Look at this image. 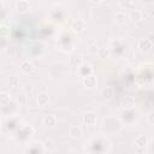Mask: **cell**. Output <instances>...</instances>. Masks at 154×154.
Listing matches in <instances>:
<instances>
[{"mask_svg":"<svg viewBox=\"0 0 154 154\" xmlns=\"http://www.w3.org/2000/svg\"><path fill=\"white\" fill-rule=\"evenodd\" d=\"M69 63H70L71 66L78 69V67L83 64V63H82V57H81L79 54H77V53H72V54L70 55V58H69Z\"/></svg>","mask_w":154,"mask_h":154,"instance_id":"7","label":"cell"},{"mask_svg":"<svg viewBox=\"0 0 154 154\" xmlns=\"http://www.w3.org/2000/svg\"><path fill=\"white\" fill-rule=\"evenodd\" d=\"M135 144H136V147L140 148V149L146 148L147 144H148V137H147L146 135H138V136L135 138Z\"/></svg>","mask_w":154,"mask_h":154,"instance_id":"10","label":"cell"},{"mask_svg":"<svg viewBox=\"0 0 154 154\" xmlns=\"http://www.w3.org/2000/svg\"><path fill=\"white\" fill-rule=\"evenodd\" d=\"M120 106L124 109H131L135 107V99L132 96H125L120 101Z\"/></svg>","mask_w":154,"mask_h":154,"instance_id":"5","label":"cell"},{"mask_svg":"<svg viewBox=\"0 0 154 154\" xmlns=\"http://www.w3.org/2000/svg\"><path fill=\"white\" fill-rule=\"evenodd\" d=\"M82 82H83V85H84L85 88H88V89H93V88L96 87L97 79H96V77H95L94 75H89V76L84 77Z\"/></svg>","mask_w":154,"mask_h":154,"instance_id":"3","label":"cell"},{"mask_svg":"<svg viewBox=\"0 0 154 154\" xmlns=\"http://www.w3.org/2000/svg\"><path fill=\"white\" fill-rule=\"evenodd\" d=\"M96 54H97V57L101 58V59H107V58H109L111 52H109V49L106 48V47H100V48L97 49Z\"/></svg>","mask_w":154,"mask_h":154,"instance_id":"17","label":"cell"},{"mask_svg":"<svg viewBox=\"0 0 154 154\" xmlns=\"http://www.w3.org/2000/svg\"><path fill=\"white\" fill-rule=\"evenodd\" d=\"M96 120H97L96 113L93 112V111H89V112L83 114V123L88 126H94L96 124Z\"/></svg>","mask_w":154,"mask_h":154,"instance_id":"2","label":"cell"},{"mask_svg":"<svg viewBox=\"0 0 154 154\" xmlns=\"http://www.w3.org/2000/svg\"><path fill=\"white\" fill-rule=\"evenodd\" d=\"M138 48L142 51V52H148L153 48V42L152 40L149 38H142L140 42H138Z\"/></svg>","mask_w":154,"mask_h":154,"instance_id":"9","label":"cell"},{"mask_svg":"<svg viewBox=\"0 0 154 154\" xmlns=\"http://www.w3.org/2000/svg\"><path fill=\"white\" fill-rule=\"evenodd\" d=\"M101 94H102V96L106 99V100H111V99H113V96H114V89H113V87H105L102 90H101Z\"/></svg>","mask_w":154,"mask_h":154,"instance_id":"15","label":"cell"},{"mask_svg":"<svg viewBox=\"0 0 154 154\" xmlns=\"http://www.w3.org/2000/svg\"><path fill=\"white\" fill-rule=\"evenodd\" d=\"M69 135L72 138L77 140V138H79L83 135V130H82V128L79 125H71L70 129H69Z\"/></svg>","mask_w":154,"mask_h":154,"instance_id":"6","label":"cell"},{"mask_svg":"<svg viewBox=\"0 0 154 154\" xmlns=\"http://www.w3.org/2000/svg\"><path fill=\"white\" fill-rule=\"evenodd\" d=\"M142 12L140 11V10H137V8H132L131 10V12H130V19L134 22V23H136V22H140L141 19H142Z\"/></svg>","mask_w":154,"mask_h":154,"instance_id":"16","label":"cell"},{"mask_svg":"<svg viewBox=\"0 0 154 154\" xmlns=\"http://www.w3.org/2000/svg\"><path fill=\"white\" fill-rule=\"evenodd\" d=\"M78 75L81 77H87L89 75H91V67L89 64H82L79 67H78Z\"/></svg>","mask_w":154,"mask_h":154,"instance_id":"13","label":"cell"},{"mask_svg":"<svg viewBox=\"0 0 154 154\" xmlns=\"http://www.w3.org/2000/svg\"><path fill=\"white\" fill-rule=\"evenodd\" d=\"M147 122H148L149 124L154 125V111H152V112L148 113V116H147Z\"/></svg>","mask_w":154,"mask_h":154,"instance_id":"23","label":"cell"},{"mask_svg":"<svg viewBox=\"0 0 154 154\" xmlns=\"http://www.w3.org/2000/svg\"><path fill=\"white\" fill-rule=\"evenodd\" d=\"M71 29L73 32L76 34H82L84 32V30L87 29V23L83 19H75L71 23Z\"/></svg>","mask_w":154,"mask_h":154,"instance_id":"1","label":"cell"},{"mask_svg":"<svg viewBox=\"0 0 154 154\" xmlns=\"http://www.w3.org/2000/svg\"><path fill=\"white\" fill-rule=\"evenodd\" d=\"M0 32H1V37L6 38L10 35V26L6 25V24H1L0 25Z\"/></svg>","mask_w":154,"mask_h":154,"instance_id":"19","label":"cell"},{"mask_svg":"<svg viewBox=\"0 0 154 154\" xmlns=\"http://www.w3.org/2000/svg\"><path fill=\"white\" fill-rule=\"evenodd\" d=\"M19 69H20V71H22L23 73H25V75H30V73H32L34 70H35L34 65H32L29 60H24V61H22L20 65H19Z\"/></svg>","mask_w":154,"mask_h":154,"instance_id":"4","label":"cell"},{"mask_svg":"<svg viewBox=\"0 0 154 154\" xmlns=\"http://www.w3.org/2000/svg\"><path fill=\"white\" fill-rule=\"evenodd\" d=\"M10 101H11L10 94L2 91V93L0 94V103H1V106H7V105L10 103Z\"/></svg>","mask_w":154,"mask_h":154,"instance_id":"18","label":"cell"},{"mask_svg":"<svg viewBox=\"0 0 154 154\" xmlns=\"http://www.w3.org/2000/svg\"><path fill=\"white\" fill-rule=\"evenodd\" d=\"M119 5L124 6V7H128V8H134L135 6V1H119Z\"/></svg>","mask_w":154,"mask_h":154,"instance_id":"21","label":"cell"},{"mask_svg":"<svg viewBox=\"0 0 154 154\" xmlns=\"http://www.w3.org/2000/svg\"><path fill=\"white\" fill-rule=\"evenodd\" d=\"M42 122H43V124H45L46 126L52 128V126H54V125L57 124L58 119H57V117H55L54 114H46V116L43 117Z\"/></svg>","mask_w":154,"mask_h":154,"instance_id":"11","label":"cell"},{"mask_svg":"<svg viewBox=\"0 0 154 154\" xmlns=\"http://www.w3.org/2000/svg\"><path fill=\"white\" fill-rule=\"evenodd\" d=\"M16 8H17L18 12L25 13V12H28L30 10V4L26 0H19V1L16 2Z\"/></svg>","mask_w":154,"mask_h":154,"instance_id":"8","label":"cell"},{"mask_svg":"<svg viewBox=\"0 0 154 154\" xmlns=\"http://www.w3.org/2000/svg\"><path fill=\"white\" fill-rule=\"evenodd\" d=\"M45 147H46V149H53L54 148V143H53V141L52 140H46L45 141Z\"/></svg>","mask_w":154,"mask_h":154,"instance_id":"22","label":"cell"},{"mask_svg":"<svg viewBox=\"0 0 154 154\" xmlns=\"http://www.w3.org/2000/svg\"><path fill=\"white\" fill-rule=\"evenodd\" d=\"M36 101H37L38 106L45 107V106H47L48 102H49V95H48L47 93H40V94L37 95V97H36Z\"/></svg>","mask_w":154,"mask_h":154,"instance_id":"14","label":"cell"},{"mask_svg":"<svg viewBox=\"0 0 154 154\" xmlns=\"http://www.w3.org/2000/svg\"><path fill=\"white\" fill-rule=\"evenodd\" d=\"M8 84H10V87H18L19 85V78L16 76H11L8 78Z\"/></svg>","mask_w":154,"mask_h":154,"instance_id":"20","label":"cell"},{"mask_svg":"<svg viewBox=\"0 0 154 154\" xmlns=\"http://www.w3.org/2000/svg\"><path fill=\"white\" fill-rule=\"evenodd\" d=\"M126 18H128V16H126V12H124V11H118V12H116V14H114V22H116L117 24H119V25L125 24Z\"/></svg>","mask_w":154,"mask_h":154,"instance_id":"12","label":"cell"}]
</instances>
